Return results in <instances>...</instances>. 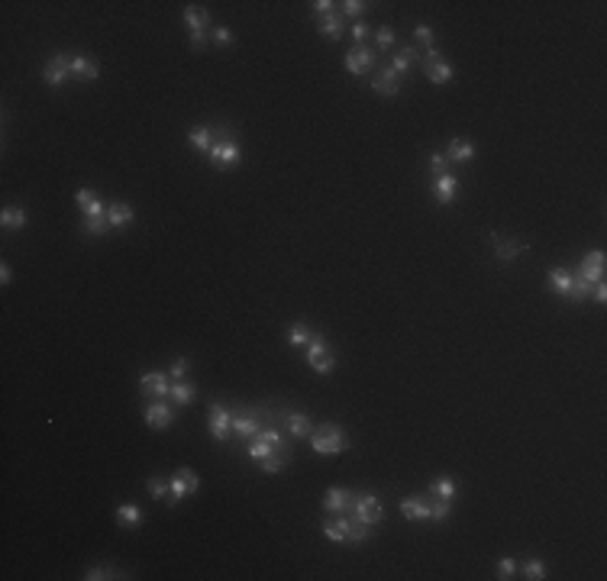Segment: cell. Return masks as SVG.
<instances>
[{
	"label": "cell",
	"instance_id": "cell-1",
	"mask_svg": "<svg viewBox=\"0 0 607 581\" xmlns=\"http://www.w3.org/2000/svg\"><path fill=\"white\" fill-rule=\"evenodd\" d=\"M546 281H549V291L559 294L562 301H572V303H585L591 294V287L585 281L575 278V271L569 268H549L546 271Z\"/></svg>",
	"mask_w": 607,
	"mask_h": 581
},
{
	"label": "cell",
	"instance_id": "cell-2",
	"mask_svg": "<svg viewBox=\"0 0 607 581\" xmlns=\"http://www.w3.org/2000/svg\"><path fill=\"white\" fill-rule=\"evenodd\" d=\"M307 443H310V449L317 455H339L346 452V433H343V426L339 423H320V426H313V433L307 436Z\"/></svg>",
	"mask_w": 607,
	"mask_h": 581
},
{
	"label": "cell",
	"instance_id": "cell-3",
	"mask_svg": "<svg viewBox=\"0 0 607 581\" xmlns=\"http://www.w3.org/2000/svg\"><path fill=\"white\" fill-rule=\"evenodd\" d=\"M210 165L217 171H233L239 165V159H243V152H239V143L233 139V136H227V127H217V139H213L210 145Z\"/></svg>",
	"mask_w": 607,
	"mask_h": 581
},
{
	"label": "cell",
	"instance_id": "cell-4",
	"mask_svg": "<svg viewBox=\"0 0 607 581\" xmlns=\"http://www.w3.org/2000/svg\"><path fill=\"white\" fill-rule=\"evenodd\" d=\"M307 365H310L317 375H333V371H336V352L329 349L327 336L317 333V329H313L310 345H307Z\"/></svg>",
	"mask_w": 607,
	"mask_h": 581
},
{
	"label": "cell",
	"instance_id": "cell-5",
	"mask_svg": "<svg viewBox=\"0 0 607 581\" xmlns=\"http://www.w3.org/2000/svg\"><path fill=\"white\" fill-rule=\"evenodd\" d=\"M194 491H201V478H197V472L194 468H178V472L169 478V497H165V504L178 507L187 494H194Z\"/></svg>",
	"mask_w": 607,
	"mask_h": 581
},
{
	"label": "cell",
	"instance_id": "cell-6",
	"mask_svg": "<svg viewBox=\"0 0 607 581\" xmlns=\"http://www.w3.org/2000/svg\"><path fill=\"white\" fill-rule=\"evenodd\" d=\"M349 517L369 523V526H378V523H385V504H381V497L375 494V491H359V494H355V507Z\"/></svg>",
	"mask_w": 607,
	"mask_h": 581
},
{
	"label": "cell",
	"instance_id": "cell-7",
	"mask_svg": "<svg viewBox=\"0 0 607 581\" xmlns=\"http://www.w3.org/2000/svg\"><path fill=\"white\" fill-rule=\"evenodd\" d=\"M604 249H591V252H585L582 259H578V268H575V278L585 281V285H598V281H604Z\"/></svg>",
	"mask_w": 607,
	"mask_h": 581
},
{
	"label": "cell",
	"instance_id": "cell-8",
	"mask_svg": "<svg viewBox=\"0 0 607 581\" xmlns=\"http://www.w3.org/2000/svg\"><path fill=\"white\" fill-rule=\"evenodd\" d=\"M143 420H145V426H149V430H169L178 417H175V407H171V401L165 397V401H145Z\"/></svg>",
	"mask_w": 607,
	"mask_h": 581
},
{
	"label": "cell",
	"instance_id": "cell-9",
	"mask_svg": "<svg viewBox=\"0 0 607 581\" xmlns=\"http://www.w3.org/2000/svg\"><path fill=\"white\" fill-rule=\"evenodd\" d=\"M375 65H378V52H375V45H352V49L346 52V71L349 75H369V71H375Z\"/></svg>",
	"mask_w": 607,
	"mask_h": 581
},
{
	"label": "cell",
	"instance_id": "cell-10",
	"mask_svg": "<svg viewBox=\"0 0 607 581\" xmlns=\"http://www.w3.org/2000/svg\"><path fill=\"white\" fill-rule=\"evenodd\" d=\"M262 426H265V423H262V410H249V407L233 410V433H236L243 443H249L252 436H259Z\"/></svg>",
	"mask_w": 607,
	"mask_h": 581
},
{
	"label": "cell",
	"instance_id": "cell-11",
	"mask_svg": "<svg viewBox=\"0 0 607 581\" xmlns=\"http://www.w3.org/2000/svg\"><path fill=\"white\" fill-rule=\"evenodd\" d=\"M207 430L217 443H227L229 433H233V410L223 404H210V413H207Z\"/></svg>",
	"mask_w": 607,
	"mask_h": 581
},
{
	"label": "cell",
	"instance_id": "cell-12",
	"mask_svg": "<svg viewBox=\"0 0 607 581\" xmlns=\"http://www.w3.org/2000/svg\"><path fill=\"white\" fill-rule=\"evenodd\" d=\"M68 75H71V55H68V52H55L43 68V81L49 87H62Z\"/></svg>",
	"mask_w": 607,
	"mask_h": 581
},
{
	"label": "cell",
	"instance_id": "cell-13",
	"mask_svg": "<svg viewBox=\"0 0 607 581\" xmlns=\"http://www.w3.org/2000/svg\"><path fill=\"white\" fill-rule=\"evenodd\" d=\"M139 391L152 401H165L171 391V375H162V371H145L139 375Z\"/></svg>",
	"mask_w": 607,
	"mask_h": 581
},
{
	"label": "cell",
	"instance_id": "cell-14",
	"mask_svg": "<svg viewBox=\"0 0 607 581\" xmlns=\"http://www.w3.org/2000/svg\"><path fill=\"white\" fill-rule=\"evenodd\" d=\"M352 507H355V491L327 488V494H323V510H329V514H352Z\"/></svg>",
	"mask_w": 607,
	"mask_h": 581
},
{
	"label": "cell",
	"instance_id": "cell-15",
	"mask_svg": "<svg viewBox=\"0 0 607 581\" xmlns=\"http://www.w3.org/2000/svg\"><path fill=\"white\" fill-rule=\"evenodd\" d=\"M455 197H459V178H455L452 171L433 178V201H436L439 207H449Z\"/></svg>",
	"mask_w": 607,
	"mask_h": 581
},
{
	"label": "cell",
	"instance_id": "cell-16",
	"mask_svg": "<svg viewBox=\"0 0 607 581\" xmlns=\"http://www.w3.org/2000/svg\"><path fill=\"white\" fill-rule=\"evenodd\" d=\"M281 426H285V433L291 439H304V436H310L313 433V420L301 410H285L281 413Z\"/></svg>",
	"mask_w": 607,
	"mask_h": 581
},
{
	"label": "cell",
	"instance_id": "cell-17",
	"mask_svg": "<svg viewBox=\"0 0 607 581\" xmlns=\"http://www.w3.org/2000/svg\"><path fill=\"white\" fill-rule=\"evenodd\" d=\"M491 243H494V259L498 261H514L520 252H527V243L514 236H501V233H491Z\"/></svg>",
	"mask_w": 607,
	"mask_h": 581
},
{
	"label": "cell",
	"instance_id": "cell-18",
	"mask_svg": "<svg viewBox=\"0 0 607 581\" xmlns=\"http://www.w3.org/2000/svg\"><path fill=\"white\" fill-rule=\"evenodd\" d=\"M371 91L381 94V97H394V94L401 91V75L385 65L381 71H375V78H371Z\"/></svg>",
	"mask_w": 607,
	"mask_h": 581
},
{
	"label": "cell",
	"instance_id": "cell-19",
	"mask_svg": "<svg viewBox=\"0 0 607 581\" xmlns=\"http://www.w3.org/2000/svg\"><path fill=\"white\" fill-rule=\"evenodd\" d=\"M185 23H187V29H191V36H207L210 33V13H207V7L187 3L185 7Z\"/></svg>",
	"mask_w": 607,
	"mask_h": 581
},
{
	"label": "cell",
	"instance_id": "cell-20",
	"mask_svg": "<svg viewBox=\"0 0 607 581\" xmlns=\"http://www.w3.org/2000/svg\"><path fill=\"white\" fill-rule=\"evenodd\" d=\"M401 514L407 520H430V497L427 494H410L401 501Z\"/></svg>",
	"mask_w": 607,
	"mask_h": 581
},
{
	"label": "cell",
	"instance_id": "cell-21",
	"mask_svg": "<svg viewBox=\"0 0 607 581\" xmlns=\"http://www.w3.org/2000/svg\"><path fill=\"white\" fill-rule=\"evenodd\" d=\"M133 217H136L133 203H127V201H110L107 203V223H110V229L129 227V223H133Z\"/></svg>",
	"mask_w": 607,
	"mask_h": 581
},
{
	"label": "cell",
	"instance_id": "cell-22",
	"mask_svg": "<svg viewBox=\"0 0 607 581\" xmlns=\"http://www.w3.org/2000/svg\"><path fill=\"white\" fill-rule=\"evenodd\" d=\"M317 29H320L323 39L336 43V39H343V33H346V17H343L339 10H333L329 17H320V20H317Z\"/></svg>",
	"mask_w": 607,
	"mask_h": 581
},
{
	"label": "cell",
	"instance_id": "cell-23",
	"mask_svg": "<svg viewBox=\"0 0 607 581\" xmlns=\"http://www.w3.org/2000/svg\"><path fill=\"white\" fill-rule=\"evenodd\" d=\"M71 75H75L78 81H97V78H101V65H97L91 55L78 52V55H71Z\"/></svg>",
	"mask_w": 607,
	"mask_h": 581
},
{
	"label": "cell",
	"instance_id": "cell-24",
	"mask_svg": "<svg viewBox=\"0 0 607 581\" xmlns=\"http://www.w3.org/2000/svg\"><path fill=\"white\" fill-rule=\"evenodd\" d=\"M413 65H420V49H417V45H404V49H397L394 55H391V62H388V68H391V71H397V75L410 71Z\"/></svg>",
	"mask_w": 607,
	"mask_h": 581
},
{
	"label": "cell",
	"instance_id": "cell-25",
	"mask_svg": "<svg viewBox=\"0 0 607 581\" xmlns=\"http://www.w3.org/2000/svg\"><path fill=\"white\" fill-rule=\"evenodd\" d=\"M320 530L333 543H349V514H336V517H329V520H323Z\"/></svg>",
	"mask_w": 607,
	"mask_h": 581
},
{
	"label": "cell",
	"instance_id": "cell-26",
	"mask_svg": "<svg viewBox=\"0 0 607 581\" xmlns=\"http://www.w3.org/2000/svg\"><path fill=\"white\" fill-rule=\"evenodd\" d=\"M443 155L449 159V165H452V162L465 165V162L475 159V145L469 143V139H459V136H455V139H449V145H446V152H443Z\"/></svg>",
	"mask_w": 607,
	"mask_h": 581
},
{
	"label": "cell",
	"instance_id": "cell-27",
	"mask_svg": "<svg viewBox=\"0 0 607 581\" xmlns=\"http://www.w3.org/2000/svg\"><path fill=\"white\" fill-rule=\"evenodd\" d=\"M194 397H197V385H194V381H171L169 401H171L175 407H187V404H194Z\"/></svg>",
	"mask_w": 607,
	"mask_h": 581
},
{
	"label": "cell",
	"instance_id": "cell-28",
	"mask_svg": "<svg viewBox=\"0 0 607 581\" xmlns=\"http://www.w3.org/2000/svg\"><path fill=\"white\" fill-rule=\"evenodd\" d=\"M213 139H217V127H191L187 129V143L197 152H210Z\"/></svg>",
	"mask_w": 607,
	"mask_h": 581
},
{
	"label": "cell",
	"instance_id": "cell-29",
	"mask_svg": "<svg viewBox=\"0 0 607 581\" xmlns=\"http://www.w3.org/2000/svg\"><path fill=\"white\" fill-rule=\"evenodd\" d=\"M259 439H265L275 452H287L291 455V446H287V433L285 430H278V426H271V423H265L259 430Z\"/></svg>",
	"mask_w": 607,
	"mask_h": 581
},
{
	"label": "cell",
	"instance_id": "cell-30",
	"mask_svg": "<svg viewBox=\"0 0 607 581\" xmlns=\"http://www.w3.org/2000/svg\"><path fill=\"white\" fill-rule=\"evenodd\" d=\"M0 223H3V229H23L26 223H29V217H26L23 207H17V203H7V207L0 210Z\"/></svg>",
	"mask_w": 607,
	"mask_h": 581
},
{
	"label": "cell",
	"instance_id": "cell-31",
	"mask_svg": "<svg viewBox=\"0 0 607 581\" xmlns=\"http://www.w3.org/2000/svg\"><path fill=\"white\" fill-rule=\"evenodd\" d=\"M420 68H423V75L430 78L433 85H449V81H452V65H449L446 59L433 62V65H420Z\"/></svg>",
	"mask_w": 607,
	"mask_h": 581
},
{
	"label": "cell",
	"instance_id": "cell-32",
	"mask_svg": "<svg viewBox=\"0 0 607 581\" xmlns=\"http://www.w3.org/2000/svg\"><path fill=\"white\" fill-rule=\"evenodd\" d=\"M310 336H313V329L307 327V323H291V329H287V345H291V349H307V345H310Z\"/></svg>",
	"mask_w": 607,
	"mask_h": 581
},
{
	"label": "cell",
	"instance_id": "cell-33",
	"mask_svg": "<svg viewBox=\"0 0 607 581\" xmlns=\"http://www.w3.org/2000/svg\"><path fill=\"white\" fill-rule=\"evenodd\" d=\"M455 494H459V485H455V478H449V475H439V478L430 485V497H443V501H452Z\"/></svg>",
	"mask_w": 607,
	"mask_h": 581
},
{
	"label": "cell",
	"instance_id": "cell-34",
	"mask_svg": "<svg viewBox=\"0 0 607 581\" xmlns=\"http://www.w3.org/2000/svg\"><path fill=\"white\" fill-rule=\"evenodd\" d=\"M117 520H120V526H127V530H136L139 523H143V510L136 504H120L117 507Z\"/></svg>",
	"mask_w": 607,
	"mask_h": 581
},
{
	"label": "cell",
	"instance_id": "cell-35",
	"mask_svg": "<svg viewBox=\"0 0 607 581\" xmlns=\"http://www.w3.org/2000/svg\"><path fill=\"white\" fill-rule=\"evenodd\" d=\"M110 578H129V575H123L113 565H91L85 572V581H110Z\"/></svg>",
	"mask_w": 607,
	"mask_h": 581
},
{
	"label": "cell",
	"instance_id": "cell-36",
	"mask_svg": "<svg viewBox=\"0 0 607 581\" xmlns=\"http://www.w3.org/2000/svg\"><path fill=\"white\" fill-rule=\"evenodd\" d=\"M287 462H291V455H287V452H271V455H265L259 465H262V472H265V475H281Z\"/></svg>",
	"mask_w": 607,
	"mask_h": 581
},
{
	"label": "cell",
	"instance_id": "cell-37",
	"mask_svg": "<svg viewBox=\"0 0 607 581\" xmlns=\"http://www.w3.org/2000/svg\"><path fill=\"white\" fill-rule=\"evenodd\" d=\"M394 43H397V33L391 29V26H378V29H375V52L394 49Z\"/></svg>",
	"mask_w": 607,
	"mask_h": 581
},
{
	"label": "cell",
	"instance_id": "cell-38",
	"mask_svg": "<svg viewBox=\"0 0 607 581\" xmlns=\"http://www.w3.org/2000/svg\"><path fill=\"white\" fill-rule=\"evenodd\" d=\"M271 452H275V449H271L265 439H259V436H252L249 443H245V455H249V459H255V462H262V459H265V455H271Z\"/></svg>",
	"mask_w": 607,
	"mask_h": 581
},
{
	"label": "cell",
	"instance_id": "cell-39",
	"mask_svg": "<svg viewBox=\"0 0 607 581\" xmlns=\"http://www.w3.org/2000/svg\"><path fill=\"white\" fill-rule=\"evenodd\" d=\"M81 233H85V236H97V239H103V236L110 233L107 217H103V220H87V217H85V223H81Z\"/></svg>",
	"mask_w": 607,
	"mask_h": 581
},
{
	"label": "cell",
	"instance_id": "cell-40",
	"mask_svg": "<svg viewBox=\"0 0 607 581\" xmlns=\"http://www.w3.org/2000/svg\"><path fill=\"white\" fill-rule=\"evenodd\" d=\"M520 572L527 581H543L546 578V565H543L540 559H527V562L520 565Z\"/></svg>",
	"mask_w": 607,
	"mask_h": 581
},
{
	"label": "cell",
	"instance_id": "cell-41",
	"mask_svg": "<svg viewBox=\"0 0 607 581\" xmlns=\"http://www.w3.org/2000/svg\"><path fill=\"white\" fill-rule=\"evenodd\" d=\"M371 530H375V526H369V523L349 517V543H365V539L371 536Z\"/></svg>",
	"mask_w": 607,
	"mask_h": 581
},
{
	"label": "cell",
	"instance_id": "cell-42",
	"mask_svg": "<svg viewBox=\"0 0 607 581\" xmlns=\"http://www.w3.org/2000/svg\"><path fill=\"white\" fill-rule=\"evenodd\" d=\"M339 7H343L339 13H343V17H349L355 23V20H362V13L371 7V3H365V0H346V3H339Z\"/></svg>",
	"mask_w": 607,
	"mask_h": 581
},
{
	"label": "cell",
	"instance_id": "cell-43",
	"mask_svg": "<svg viewBox=\"0 0 607 581\" xmlns=\"http://www.w3.org/2000/svg\"><path fill=\"white\" fill-rule=\"evenodd\" d=\"M449 514H452V501L433 497V501H430V520H446Z\"/></svg>",
	"mask_w": 607,
	"mask_h": 581
},
{
	"label": "cell",
	"instance_id": "cell-44",
	"mask_svg": "<svg viewBox=\"0 0 607 581\" xmlns=\"http://www.w3.org/2000/svg\"><path fill=\"white\" fill-rule=\"evenodd\" d=\"M145 488H149V494L155 497V501H165V497H169V481L159 478V475H152V478L145 481Z\"/></svg>",
	"mask_w": 607,
	"mask_h": 581
},
{
	"label": "cell",
	"instance_id": "cell-45",
	"mask_svg": "<svg viewBox=\"0 0 607 581\" xmlns=\"http://www.w3.org/2000/svg\"><path fill=\"white\" fill-rule=\"evenodd\" d=\"M413 36H417V43H420V45H427V49H436V33H433V26L417 23Z\"/></svg>",
	"mask_w": 607,
	"mask_h": 581
},
{
	"label": "cell",
	"instance_id": "cell-46",
	"mask_svg": "<svg viewBox=\"0 0 607 581\" xmlns=\"http://www.w3.org/2000/svg\"><path fill=\"white\" fill-rule=\"evenodd\" d=\"M427 165H430V175H446L449 171V159L443 155V152H430V159H427Z\"/></svg>",
	"mask_w": 607,
	"mask_h": 581
},
{
	"label": "cell",
	"instance_id": "cell-47",
	"mask_svg": "<svg viewBox=\"0 0 607 581\" xmlns=\"http://www.w3.org/2000/svg\"><path fill=\"white\" fill-rule=\"evenodd\" d=\"M210 39H213L217 45H223V49H229L236 36H233V29H229V26H213V29H210Z\"/></svg>",
	"mask_w": 607,
	"mask_h": 581
},
{
	"label": "cell",
	"instance_id": "cell-48",
	"mask_svg": "<svg viewBox=\"0 0 607 581\" xmlns=\"http://www.w3.org/2000/svg\"><path fill=\"white\" fill-rule=\"evenodd\" d=\"M369 23L365 20H355L352 26H349V36H352V45H365V39H369Z\"/></svg>",
	"mask_w": 607,
	"mask_h": 581
},
{
	"label": "cell",
	"instance_id": "cell-49",
	"mask_svg": "<svg viewBox=\"0 0 607 581\" xmlns=\"http://www.w3.org/2000/svg\"><path fill=\"white\" fill-rule=\"evenodd\" d=\"M339 3H333V0H313L310 3V13H313V20H320V17H329L333 10H336Z\"/></svg>",
	"mask_w": 607,
	"mask_h": 581
},
{
	"label": "cell",
	"instance_id": "cell-50",
	"mask_svg": "<svg viewBox=\"0 0 607 581\" xmlns=\"http://www.w3.org/2000/svg\"><path fill=\"white\" fill-rule=\"evenodd\" d=\"M85 217L87 220H103V217H107V203H103L101 197H94V201L85 207Z\"/></svg>",
	"mask_w": 607,
	"mask_h": 581
},
{
	"label": "cell",
	"instance_id": "cell-51",
	"mask_svg": "<svg viewBox=\"0 0 607 581\" xmlns=\"http://www.w3.org/2000/svg\"><path fill=\"white\" fill-rule=\"evenodd\" d=\"M498 578H501V581H510V578H517V562H514V559H510V556H507V559H501V562H498Z\"/></svg>",
	"mask_w": 607,
	"mask_h": 581
},
{
	"label": "cell",
	"instance_id": "cell-52",
	"mask_svg": "<svg viewBox=\"0 0 607 581\" xmlns=\"http://www.w3.org/2000/svg\"><path fill=\"white\" fill-rule=\"evenodd\" d=\"M187 359L185 355H181V359H175V362H171V368H169V375H171V381H185V375H187Z\"/></svg>",
	"mask_w": 607,
	"mask_h": 581
},
{
	"label": "cell",
	"instance_id": "cell-53",
	"mask_svg": "<svg viewBox=\"0 0 607 581\" xmlns=\"http://www.w3.org/2000/svg\"><path fill=\"white\" fill-rule=\"evenodd\" d=\"M588 297H591L594 303H607V285H604V281L591 285V294H588Z\"/></svg>",
	"mask_w": 607,
	"mask_h": 581
},
{
	"label": "cell",
	"instance_id": "cell-54",
	"mask_svg": "<svg viewBox=\"0 0 607 581\" xmlns=\"http://www.w3.org/2000/svg\"><path fill=\"white\" fill-rule=\"evenodd\" d=\"M94 197H97V194H94L91 187H81V191L75 194V203H78V207H81V210H85V207H87V203L94 201Z\"/></svg>",
	"mask_w": 607,
	"mask_h": 581
},
{
	"label": "cell",
	"instance_id": "cell-55",
	"mask_svg": "<svg viewBox=\"0 0 607 581\" xmlns=\"http://www.w3.org/2000/svg\"><path fill=\"white\" fill-rule=\"evenodd\" d=\"M10 281H13V271H10V265H7V261H3V265H0V285L7 287Z\"/></svg>",
	"mask_w": 607,
	"mask_h": 581
}]
</instances>
